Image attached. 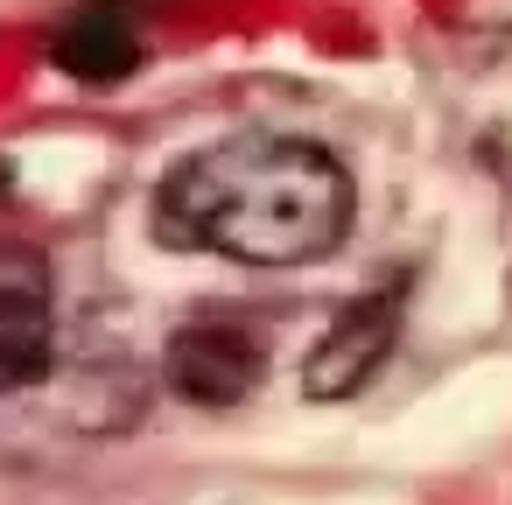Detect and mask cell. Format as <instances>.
<instances>
[{
  "mask_svg": "<svg viewBox=\"0 0 512 505\" xmlns=\"http://www.w3.org/2000/svg\"><path fill=\"white\" fill-rule=\"evenodd\" d=\"M393 337H400V288L358 295V302L323 330V344L309 351L302 393H309V400H351V393H365L372 372L393 358Z\"/></svg>",
  "mask_w": 512,
  "mask_h": 505,
  "instance_id": "obj_3",
  "label": "cell"
},
{
  "mask_svg": "<svg viewBox=\"0 0 512 505\" xmlns=\"http://www.w3.org/2000/svg\"><path fill=\"white\" fill-rule=\"evenodd\" d=\"M260 365L267 351L239 316H197L169 344V386L197 407H239L260 386Z\"/></svg>",
  "mask_w": 512,
  "mask_h": 505,
  "instance_id": "obj_4",
  "label": "cell"
},
{
  "mask_svg": "<svg viewBox=\"0 0 512 505\" xmlns=\"http://www.w3.org/2000/svg\"><path fill=\"white\" fill-rule=\"evenodd\" d=\"M50 64L78 85H120L141 71V29L120 0H85L50 29Z\"/></svg>",
  "mask_w": 512,
  "mask_h": 505,
  "instance_id": "obj_5",
  "label": "cell"
},
{
  "mask_svg": "<svg viewBox=\"0 0 512 505\" xmlns=\"http://www.w3.org/2000/svg\"><path fill=\"white\" fill-rule=\"evenodd\" d=\"M358 183L302 134H232L155 183V239L239 267H309L351 239Z\"/></svg>",
  "mask_w": 512,
  "mask_h": 505,
  "instance_id": "obj_1",
  "label": "cell"
},
{
  "mask_svg": "<svg viewBox=\"0 0 512 505\" xmlns=\"http://www.w3.org/2000/svg\"><path fill=\"white\" fill-rule=\"evenodd\" d=\"M57 358V281L36 253L0 246V393H22Z\"/></svg>",
  "mask_w": 512,
  "mask_h": 505,
  "instance_id": "obj_2",
  "label": "cell"
}]
</instances>
